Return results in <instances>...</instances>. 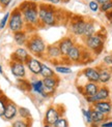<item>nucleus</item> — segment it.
Segmentation results:
<instances>
[{"label":"nucleus","instance_id":"nucleus-20","mask_svg":"<svg viewBox=\"0 0 112 127\" xmlns=\"http://www.w3.org/2000/svg\"><path fill=\"white\" fill-rule=\"evenodd\" d=\"M31 85V90H32L34 93L39 94L40 96L44 97V98H47V96L44 93V85H43V81L42 80H34L30 83Z\"/></svg>","mask_w":112,"mask_h":127},{"label":"nucleus","instance_id":"nucleus-1","mask_svg":"<svg viewBox=\"0 0 112 127\" xmlns=\"http://www.w3.org/2000/svg\"><path fill=\"white\" fill-rule=\"evenodd\" d=\"M18 8L23 15V19L26 26H40V17H39V4L36 2L25 1L18 6Z\"/></svg>","mask_w":112,"mask_h":127},{"label":"nucleus","instance_id":"nucleus-16","mask_svg":"<svg viewBox=\"0 0 112 127\" xmlns=\"http://www.w3.org/2000/svg\"><path fill=\"white\" fill-rule=\"evenodd\" d=\"M93 110H97L99 112H101L104 115H108V114L111 113L112 110V105L109 101L107 100H103V101H98V102L92 104Z\"/></svg>","mask_w":112,"mask_h":127},{"label":"nucleus","instance_id":"nucleus-6","mask_svg":"<svg viewBox=\"0 0 112 127\" xmlns=\"http://www.w3.org/2000/svg\"><path fill=\"white\" fill-rule=\"evenodd\" d=\"M42 81L44 85V93H45V95L47 97L53 95L56 91V88L58 87L59 80L56 77H52V78H45Z\"/></svg>","mask_w":112,"mask_h":127},{"label":"nucleus","instance_id":"nucleus-39","mask_svg":"<svg viewBox=\"0 0 112 127\" xmlns=\"http://www.w3.org/2000/svg\"><path fill=\"white\" fill-rule=\"evenodd\" d=\"M106 17H107V19H108L110 22H112V10L106 12Z\"/></svg>","mask_w":112,"mask_h":127},{"label":"nucleus","instance_id":"nucleus-8","mask_svg":"<svg viewBox=\"0 0 112 127\" xmlns=\"http://www.w3.org/2000/svg\"><path fill=\"white\" fill-rule=\"evenodd\" d=\"M30 53L27 49L25 48H18L17 50H15V52L11 54L10 58L11 60L10 61H15V62H20V63H23L25 64L28 59L30 58Z\"/></svg>","mask_w":112,"mask_h":127},{"label":"nucleus","instance_id":"nucleus-11","mask_svg":"<svg viewBox=\"0 0 112 127\" xmlns=\"http://www.w3.org/2000/svg\"><path fill=\"white\" fill-rule=\"evenodd\" d=\"M9 67H10V71L12 75L18 79H24L26 75V67L25 64L20 62H15V61H10L9 62Z\"/></svg>","mask_w":112,"mask_h":127},{"label":"nucleus","instance_id":"nucleus-2","mask_svg":"<svg viewBox=\"0 0 112 127\" xmlns=\"http://www.w3.org/2000/svg\"><path fill=\"white\" fill-rule=\"evenodd\" d=\"M39 17L42 26H55L58 21V10L48 3L39 4Z\"/></svg>","mask_w":112,"mask_h":127},{"label":"nucleus","instance_id":"nucleus-15","mask_svg":"<svg viewBox=\"0 0 112 127\" xmlns=\"http://www.w3.org/2000/svg\"><path fill=\"white\" fill-rule=\"evenodd\" d=\"M45 55L50 60H55V59H58L60 57H62L60 50L58 48V44H50V46H48L46 49Z\"/></svg>","mask_w":112,"mask_h":127},{"label":"nucleus","instance_id":"nucleus-17","mask_svg":"<svg viewBox=\"0 0 112 127\" xmlns=\"http://www.w3.org/2000/svg\"><path fill=\"white\" fill-rule=\"evenodd\" d=\"M83 74L89 82H92V83L100 82V73L97 68H93V67L85 68L83 70Z\"/></svg>","mask_w":112,"mask_h":127},{"label":"nucleus","instance_id":"nucleus-23","mask_svg":"<svg viewBox=\"0 0 112 127\" xmlns=\"http://www.w3.org/2000/svg\"><path fill=\"white\" fill-rule=\"evenodd\" d=\"M99 73H100V82L103 84H106L111 80V77H112V73L109 69L107 68H102L99 70Z\"/></svg>","mask_w":112,"mask_h":127},{"label":"nucleus","instance_id":"nucleus-5","mask_svg":"<svg viewBox=\"0 0 112 127\" xmlns=\"http://www.w3.org/2000/svg\"><path fill=\"white\" fill-rule=\"evenodd\" d=\"M104 40H105L104 35L93 34L89 37H87V38H85V44L89 50L95 51V53L99 55L104 48Z\"/></svg>","mask_w":112,"mask_h":127},{"label":"nucleus","instance_id":"nucleus-29","mask_svg":"<svg viewBox=\"0 0 112 127\" xmlns=\"http://www.w3.org/2000/svg\"><path fill=\"white\" fill-rule=\"evenodd\" d=\"M11 127H30V120H17L12 123Z\"/></svg>","mask_w":112,"mask_h":127},{"label":"nucleus","instance_id":"nucleus-24","mask_svg":"<svg viewBox=\"0 0 112 127\" xmlns=\"http://www.w3.org/2000/svg\"><path fill=\"white\" fill-rule=\"evenodd\" d=\"M41 75L45 79V78H52L55 77V70L52 69L50 66H48L45 63H43L42 65V71H41Z\"/></svg>","mask_w":112,"mask_h":127},{"label":"nucleus","instance_id":"nucleus-3","mask_svg":"<svg viewBox=\"0 0 112 127\" xmlns=\"http://www.w3.org/2000/svg\"><path fill=\"white\" fill-rule=\"evenodd\" d=\"M26 49L29 51L30 54H32L35 57H40L43 59L45 57V52H46V42L40 35L34 34L30 36L27 42H26Z\"/></svg>","mask_w":112,"mask_h":127},{"label":"nucleus","instance_id":"nucleus-21","mask_svg":"<svg viewBox=\"0 0 112 127\" xmlns=\"http://www.w3.org/2000/svg\"><path fill=\"white\" fill-rule=\"evenodd\" d=\"M29 37L27 36V32L26 31H19V32L14 33V40L18 46H26V42L28 40Z\"/></svg>","mask_w":112,"mask_h":127},{"label":"nucleus","instance_id":"nucleus-43","mask_svg":"<svg viewBox=\"0 0 112 127\" xmlns=\"http://www.w3.org/2000/svg\"><path fill=\"white\" fill-rule=\"evenodd\" d=\"M44 127H52V125H48V124H45Z\"/></svg>","mask_w":112,"mask_h":127},{"label":"nucleus","instance_id":"nucleus-12","mask_svg":"<svg viewBox=\"0 0 112 127\" xmlns=\"http://www.w3.org/2000/svg\"><path fill=\"white\" fill-rule=\"evenodd\" d=\"M26 67L29 69V71L34 74V75H37V74H41V71H42V65L43 63L37 59V58H34V57H30L28 59V61L25 63Z\"/></svg>","mask_w":112,"mask_h":127},{"label":"nucleus","instance_id":"nucleus-22","mask_svg":"<svg viewBox=\"0 0 112 127\" xmlns=\"http://www.w3.org/2000/svg\"><path fill=\"white\" fill-rule=\"evenodd\" d=\"M105 116L104 114H102L101 112H99L97 110H91V119H92V125H97L102 123L105 120Z\"/></svg>","mask_w":112,"mask_h":127},{"label":"nucleus","instance_id":"nucleus-36","mask_svg":"<svg viewBox=\"0 0 112 127\" xmlns=\"http://www.w3.org/2000/svg\"><path fill=\"white\" fill-rule=\"evenodd\" d=\"M104 63L106 65H112V55H107V56H105L104 57V59H103Z\"/></svg>","mask_w":112,"mask_h":127},{"label":"nucleus","instance_id":"nucleus-9","mask_svg":"<svg viewBox=\"0 0 112 127\" xmlns=\"http://www.w3.org/2000/svg\"><path fill=\"white\" fill-rule=\"evenodd\" d=\"M110 96V91L107 87H102L99 88L98 93L95 95V96H90V97H85L86 101L88 103H96L98 101H103V100H107Z\"/></svg>","mask_w":112,"mask_h":127},{"label":"nucleus","instance_id":"nucleus-4","mask_svg":"<svg viewBox=\"0 0 112 127\" xmlns=\"http://www.w3.org/2000/svg\"><path fill=\"white\" fill-rule=\"evenodd\" d=\"M8 28L11 32H19V31H23L25 28V22L23 19V15L18 7H16L14 10L10 12L9 21H8Z\"/></svg>","mask_w":112,"mask_h":127},{"label":"nucleus","instance_id":"nucleus-40","mask_svg":"<svg viewBox=\"0 0 112 127\" xmlns=\"http://www.w3.org/2000/svg\"><path fill=\"white\" fill-rule=\"evenodd\" d=\"M96 1L100 4V5H102V4H104V3H106V2H108V1H110V0H96Z\"/></svg>","mask_w":112,"mask_h":127},{"label":"nucleus","instance_id":"nucleus-32","mask_svg":"<svg viewBox=\"0 0 112 127\" xmlns=\"http://www.w3.org/2000/svg\"><path fill=\"white\" fill-rule=\"evenodd\" d=\"M82 113H83V116L86 120V122L87 123H89V124H92V119H91V109L89 110H82Z\"/></svg>","mask_w":112,"mask_h":127},{"label":"nucleus","instance_id":"nucleus-31","mask_svg":"<svg viewBox=\"0 0 112 127\" xmlns=\"http://www.w3.org/2000/svg\"><path fill=\"white\" fill-rule=\"evenodd\" d=\"M100 10H101L102 12H108L110 10H112V0H110V1L106 2L102 5H100Z\"/></svg>","mask_w":112,"mask_h":127},{"label":"nucleus","instance_id":"nucleus-42","mask_svg":"<svg viewBox=\"0 0 112 127\" xmlns=\"http://www.w3.org/2000/svg\"><path fill=\"white\" fill-rule=\"evenodd\" d=\"M27 1H30V2H37V1H41V0H27Z\"/></svg>","mask_w":112,"mask_h":127},{"label":"nucleus","instance_id":"nucleus-25","mask_svg":"<svg viewBox=\"0 0 112 127\" xmlns=\"http://www.w3.org/2000/svg\"><path fill=\"white\" fill-rule=\"evenodd\" d=\"M95 24H93V22L91 21H88V22H86V26H85V31H84V37L85 38H87V37H89L91 35L95 34Z\"/></svg>","mask_w":112,"mask_h":127},{"label":"nucleus","instance_id":"nucleus-30","mask_svg":"<svg viewBox=\"0 0 112 127\" xmlns=\"http://www.w3.org/2000/svg\"><path fill=\"white\" fill-rule=\"evenodd\" d=\"M9 17H10V12L6 11V14L3 16L1 20H0V30H2L6 27V24H8V21H9Z\"/></svg>","mask_w":112,"mask_h":127},{"label":"nucleus","instance_id":"nucleus-34","mask_svg":"<svg viewBox=\"0 0 112 127\" xmlns=\"http://www.w3.org/2000/svg\"><path fill=\"white\" fill-rule=\"evenodd\" d=\"M88 6H89V9L92 12H97V11L100 10V4L96 1V0H91V1H89Z\"/></svg>","mask_w":112,"mask_h":127},{"label":"nucleus","instance_id":"nucleus-38","mask_svg":"<svg viewBox=\"0 0 112 127\" xmlns=\"http://www.w3.org/2000/svg\"><path fill=\"white\" fill-rule=\"evenodd\" d=\"M101 127H112V121H108L101 124Z\"/></svg>","mask_w":112,"mask_h":127},{"label":"nucleus","instance_id":"nucleus-14","mask_svg":"<svg viewBox=\"0 0 112 127\" xmlns=\"http://www.w3.org/2000/svg\"><path fill=\"white\" fill-rule=\"evenodd\" d=\"M75 46L74 40L71 38V37H64L62 38L59 42H58V48L60 50V53L62 57H66L68 52L71 51V49Z\"/></svg>","mask_w":112,"mask_h":127},{"label":"nucleus","instance_id":"nucleus-26","mask_svg":"<svg viewBox=\"0 0 112 127\" xmlns=\"http://www.w3.org/2000/svg\"><path fill=\"white\" fill-rule=\"evenodd\" d=\"M7 97L5 95H0V117H3L4 115V112H5V107H6V104H7Z\"/></svg>","mask_w":112,"mask_h":127},{"label":"nucleus","instance_id":"nucleus-10","mask_svg":"<svg viewBox=\"0 0 112 127\" xmlns=\"http://www.w3.org/2000/svg\"><path fill=\"white\" fill-rule=\"evenodd\" d=\"M60 117H61V113L58 111L57 107L50 106V107H48L46 115H45V124L54 125L58 121V119Z\"/></svg>","mask_w":112,"mask_h":127},{"label":"nucleus","instance_id":"nucleus-35","mask_svg":"<svg viewBox=\"0 0 112 127\" xmlns=\"http://www.w3.org/2000/svg\"><path fill=\"white\" fill-rule=\"evenodd\" d=\"M12 0H0V7L1 8H6L8 7V5L11 3Z\"/></svg>","mask_w":112,"mask_h":127},{"label":"nucleus","instance_id":"nucleus-28","mask_svg":"<svg viewBox=\"0 0 112 127\" xmlns=\"http://www.w3.org/2000/svg\"><path fill=\"white\" fill-rule=\"evenodd\" d=\"M19 115H20L24 120H30L31 119V113L27 107H19Z\"/></svg>","mask_w":112,"mask_h":127},{"label":"nucleus","instance_id":"nucleus-37","mask_svg":"<svg viewBox=\"0 0 112 127\" xmlns=\"http://www.w3.org/2000/svg\"><path fill=\"white\" fill-rule=\"evenodd\" d=\"M46 2H49V4H52V5H57L61 2V0H45Z\"/></svg>","mask_w":112,"mask_h":127},{"label":"nucleus","instance_id":"nucleus-13","mask_svg":"<svg viewBox=\"0 0 112 127\" xmlns=\"http://www.w3.org/2000/svg\"><path fill=\"white\" fill-rule=\"evenodd\" d=\"M19 107L16 105L15 102L8 100L7 101V104H6V107H5V112H4V115H3V119L4 120H7V121H10V120L15 119L16 116L19 114Z\"/></svg>","mask_w":112,"mask_h":127},{"label":"nucleus","instance_id":"nucleus-19","mask_svg":"<svg viewBox=\"0 0 112 127\" xmlns=\"http://www.w3.org/2000/svg\"><path fill=\"white\" fill-rule=\"evenodd\" d=\"M99 91V87L97 83H92V82H88L84 87H83V95L85 97H90L95 96Z\"/></svg>","mask_w":112,"mask_h":127},{"label":"nucleus","instance_id":"nucleus-41","mask_svg":"<svg viewBox=\"0 0 112 127\" xmlns=\"http://www.w3.org/2000/svg\"><path fill=\"white\" fill-rule=\"evenodd\" d=\"M0 74H3V69H2L1 65H0Z\"/></svg>","mask_w":112,"mask_h":127},{"label":"nucleus","instance_id":"nucleus-44","mask_svg":"<svg viewBox=\"0 0 112 127\" xmlns=\"http://www.w3.org/2000/svg\"><path fill=\"white\" fill-rule=\"evenodd\" d=\"M0 8H1V7H0Z\"/></svg>","mask_w":112,"mask_h":127},{"label":"nucleus","instance_id":"nucleus-18","mask_svg":"<svg viewBox=\"0 0 112 127\" xmlns=\"http://www.w3.org/2000/svg\"><path fill=\"white\" fill-rule=\"evenodd\" d=\"M81 55H82V51H81V48L79 46H75L71 49V51L68 52L67 56L65 58H67L70 61L72 62H78L81 60Z\"/></svg>","mask_w":112,"mask_h":127},{"label":"nucleus","instance_id":"nucleus-7","mask_svg":"<svg viewBox=\"0 0 112 127\" xmlns=\"http://www.w3.org/2000/svg\"><path fill=\"white\" fill-rule=\"evenodd\" d=\"M85 26H86V21H84L83 18H74L71 22V31L72 33L78 36H83L84 31H85Z\"/></svg>","mask_w":112,"mask_h":127},{"label":"nucleus","instance_id":"nucleus-33","mask_svg":"<svg viewBox=\"0 0 112 127\" xmlns=\"http://www.w3.org/2000/svg\"><path fill=\"white\" fill-rule=\"evenodd\" d=\"M53 127H68V123L66 121V119H64L63 117H60L58 119V121L53 125Z\"/></svg>","mask_w":112,"mask_h":127},{"label":"nucleus","instance_id":"nucleus-27","mask_svg":"<svg viewBox=\"0 0 112 127\" xmlns=\"http://www.w3.org/2000/svg\"><path fill=\"white\" fill-rule=\"evenodd\" d=\"M54 70L58 73H62V74H70L72 73V69L68 66H64V65H55Z\"/></svg>","mask_w":112,"mask_h":127}]
</instances>
